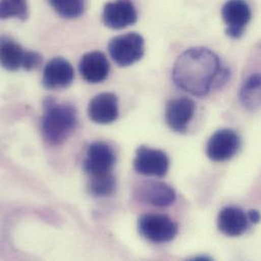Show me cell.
<instances>
[{"instance_id":"obj_11","label":"cell","mask_w":261,"mask_h":261,"mask_svg":"<svg viewBox=\"0 0 261 261\" xmlns=\"http://www.w3.org/2000/svg\"><path fill=\"white\" fill-rule=\"evenodd\" d=\"M195 103L189 98H177L168 102L165 111L166 122L172 130L184 133L193 118Z\"/></svg>"},{"instance_id":"obj_5","label":"cell","mask_w":261,"mask_h":261,"mask_svg":"<svg viewBox=\"0 0 261 261\" xmlns=\"http://www.w3.org/2000/svg\"><path fill=\"white\" fill-rule=\"evenodd\" d=\"M116 162V155L113 148L103 141L91 143L87 150L84 161V170L90 176H100L112 173Z\"/></svg>"},{"instance_id":"obj_16","label":"cell","mask_w":261,"mask_h":261,"mask_svg":"<svg viewBox=\"0 0 261 261\" xmlns=\"http://www.w3.org/2000/svg\"><path fill=\"white\" fill-rule=\"evenodd\" d=\"M0 60L1 65L9 71H15L19 68H25L30 51H24L22 47L12 39L1 37Z\"/></svg>"},{"instance_id":"obj_17","label":"cell","mask_w":261,"mask_h":261,"mask_svg":"<svg viewBox=\"0 0 261 261\" xmlns=\"http://www.w3.org/2000/svg\"><path fill=\"white\" fill-rule=\"evenodd\" d=\"M240 102L242 106L250 111L255 112L261 108V74L254 73L250 75L242 85L240 90Z\"/></svg>"},{"instance_id":"obj_1","label":"cell","mask_w":261,"mask_h":261,"mask_svg":"<svg viewBox=\"0 0 261 261\" xmlns=\"http://www.w3.org/2000/svg\"><path fill=\"white\" fill-rule=\"evenodd\" d=\"M172 76L179 89L194 97H204L228 83L230 70L214 51L195 47L187 49L177 58Z\"/></svg>"},{"instance_id":"obj_12","label":"cell","mask_w":261,"mask_h":261,"mask_svg":"<svg viewBox=\"0 0 261 261\" xmlns=\"http://www.w3.org/2000/svg\"><path fill=\"white\" fill-rule=\"evenodd\" d=\"M135 196L140 201L158 207L170 206L176 200L175 190L167 183L160 181L141 183L136 188Z\"/></svg>"},{"instance_id":"obj_14","label":"cell","mask_w":261,"mask_h":261,"mask_svg":"<svg viewBox=\"0 0 261 261\" xmlns=\"http://www.w3.org/2000/svg\"><path fill=\"white\" fill-rule=\"evenodd\" d=\"M110 72V64L104 53L93 51L85 54L80 61V73L90 84L104 82Z\"/></svg>"},{"instance_id":"obj_6","label":"cell","mask_w":261,"mask_h":261,"mask_svg":"<svg viewBox=\"0 0 261 261\" xmlns=\"http://www.w3.org/2000/svg\"><path fill=\"white\" fill-rule=\"evenodd\" d=\"M222 16L227 25L226 34L232 39H240L251 20L252 12L245 0H228L222 7Z\"/></svg>"},{"instance_id":"obj_10","label":"cell","mask_w":261,"mask_h":261,"mask_svg":"<svg viewBox=\"0 0 261 261\" xmlns=\"http://www.w3.org/2000/svg\"><path fill=\"white\" fill-rule=\"evenodd\" d=\"M74 80V69L69 61L62 57L51 59L43 72V86L48 90L65 89Z\"/></svg>"},{"instance_id":"obj_21","label":"cell","mask_w":261,"mask_h":261,"mask_svg":"<svg viewBox=\"0 0 261 261\" xmlns=\"http://www.w3.org/2000/svg\"><path fill=\"white\" fill-rule=\"evenodd\" d=\"M247 215H248V219H249L250 223H252V224H257V223L260 222L261 215L258 211H256V210H251V211H249V213H248Z\"/></svg>"},{"instance_id":"obj_19","label":"cell","mask_w":261,"mask_h":261,"mask_svg":"<svg viewBox=\"0 0 261 261\" xmlns=\"http://www.w3.org/2000/svg\"><path fill=\"white\" fill-rule=\"evenodd\" d=\"M52 8L67 19L80 17L86 9V0H48Z\"/></svg>"},{"instance_id":"obj_9","label":"cell","mask_w":261,"mask_h":261,"mask_svg":"<svg viewBox=\"0 0 261 261\" xmlns=\"http://www.w3.org/2000/svg\"><path fill=\"white\" fill-rule=\"evenodd\" d=\"M103 23L112 30H122L137 21V11L128 0L108 2L102 13Z\"/></svg>"},{"instance_id":"obj_18","label":"cell","mask_w":261,"mask_h":261,"mask_svg":"<svg viewBox=\"0 0 261 261\" xmlns=\"http://www.w3.org/2000/svg\"><path fill=\"white\" fill-rule=\"evenodd\" d=\"M116 188V179L112 173L90 177L88 189L89 192L97 197L111 195Z\"/></svg>"},{"instance_id":"obj_8","label":"cell","mask_w":261,"mask_h":261,"mask_svg":"<svg viewBox=\"0 0 261 261\" xmlns=\"http://www.w3.org/2000/svg\"><path fill=\"white\" fill-rule=\"evenodd\" d=\"M241 145L239 135L232 129L216 131L207 141L206 154L215 162H225L232 159Z\"/></svg>"},{"instance_id":"obj_20","label":"cell","mask_w":261,"mask_h":261,"mask_svg":"<svg viewBox=\"0 0 261 261\" xmlns=\"http://www.w3.org/2000/svg\"><path fill=\"white\" fill-rule=\"evenodd\" d=\"M0 16L2 19L17 18L25 20L29 16L28 0H1Z\"/></svg>"},{"instance_id":"obj_3","label":"cell","mask_w":261,"mask_h":261,"mask_svg":"<svg viewBox=\"0 0 261 261\" xmlns=\"http://www.w3.org/2000/svg\"><path fill=\"white\" fill-rule=\"evenodd\" d=\"M139 234L153 243L172 241L178 234V225L168 216L161 214H144L138 218Z\"/></svg>"},{"instance_id":"obj_15","label":"cell","mask_w":261,"mask_h":261,"mask_svg":"<svg viewBox=\"0 0 261 261\" xmlns=\"http://www.w3.org/2000/svg\"><path fill=\"white\" fill-rule=\"evenodd\" d=\"M248 215L236 206L224 207L218 217V228L221 233L229 237L243 235L249 228Z\"/></svg>"},{"instance_id":"obj_7","label":"cell","mask_w":261,"mask_h":261,"mask_svg":"<svg viewBox=\"0 0 261 261\" xmlns=\"http://www.w3.org/2000/svg\"><path fill=\"white\" fill-rule=\"evenodd\" d=\"M169 158L163 150L141 145L133 161L135 171L144 176L164 177L169 170Z\"/></svg>"},{"instance_id":"obj_13","label":"cell","mask_w":261,"mask_h":261,"mask_svg":"<svg viewBox=\"0 0 261 261\" xmlns=\"http://www.w3.org/2000/svg\"><path fill=\"white\" fill-rule=\"evenodd\" d=\"M92 121L98 124H111L119 115L118 98L112 93H102L92 99L88 107Z\"/></svg>"},{"instance_id":"obj_2","label":"cell","mask_w":261,"mask_h":261,"mask_svg":"<svg viewBox=\"0 0 261 261\" xmlns=\"http://www.w3.org/2000/svg\"><path fill=\"white\" fill-rule=\"evenodd\" d=\"M43 108L41 121L43 137L52 145L62 144L77 125L75 108L71 104L57 102L51 97L44 100Z\"/></svg>"},{"instance_id":"obj_4","label":"cell","mask_w":261,"mask_h":261,"mask_svg":"<svg viewBox=\"0 0 261 261\" xmlns=\"http://www.w3.org/2000/svg\"><path fill=\"white\" fill-rule=\"evenodd\" d=\"M110 56L121 67L130 66L144 55V40L137 33H128L113 38L108 46Z\"/></svg>"}]
</instances>
